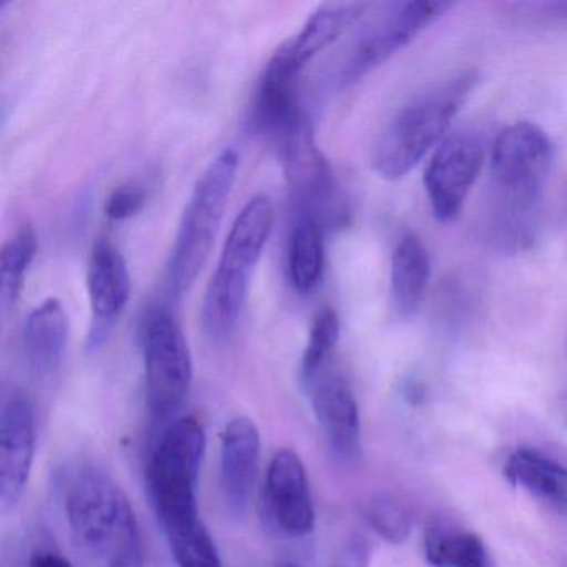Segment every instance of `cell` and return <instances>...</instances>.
<instances>
[{"mask_svg":"<svg viewBox=\"0 0 567 567\" xmlns=\"http://www.w3.org/2000/svg\"><path fill=\"white\" fill-rule=\"evenodd\" d=\"M324 268L323 227L303 217L295 227L288 248V275L300 293H310L320 284Z\"/></svg>","mask_w":567,"mask_h":567,"instance_id":"obj_22","label":"cell"},{"mask_svg":"<svg viewBox=\"0 0 567 567\" xmlns=\"http://www.w3.org/2000/svg\"><path fill=\"white\" fill-rule=\"evenodd\" d=\"M207 436L194 416L172 423L152 451L145 470V487L152 509L165 534L200 523L198 476Z\"/></svg>","mask_w":567,"mask_h":567,"instance_id":"obj_4","label":"cell"},{"mask_svg":"<svg viewBox=\"0 0 567 567\" xmlns=\"http://www.w3.org/2000/svg\"><path fill=\"white\" fill-rule=\"evenodd\" d=\"M38 254V235L34 228H19L2 247L0 254V300L6 308L18 301L24 287L25 274Z\"/></svg>","mask_w":567,"mask_h":567,"instance_id":"obj_23","label":"cell"},{"mask_svg":"<svg viewBox=\"0 0 567 567\" xmlns=\"http://www.w3.org/2000/svg\"><path fill=\"white\" fill-rule=\"evenodd\" d=\"M511 486L527 491L547 509L567 517V470L539 451H514L504 466Z\"/></svg>","mask_w":567,"mask_h":567,"instance_id":"obj_18","label":"cell"},{"mask_svg":"<svg viewBox=\"0 0 567 567\" xmlns=\"http://www.w3.org/2000/svg\"><path fill=\"white\" fill-rule=\"evenodd\" d=\"M167 537L178 567H224L217 546L202 520Z\"/></svg>","mask_w":567,"mask_h":567,"instance_id":"obj_26","label":"cell"},{"mask_svg":"<svg viewBox=\"0 0 567 567\" xmlns=\"http://www.w3.org/2000/svg\"><path fill=\"white\" fill-rule=\"evenodd\" d=\"M238 167L237 152L225 148L208 164L188 197L168 260V281L177 295L190 290L207 264L234 192Z\"/></svg>","mask_w":567,"mask_h":567,"instance_id":"obj_5","label":"cell"},{"mask_svg":"<svg viewBox=\"0 0 567 567\" xmlns=\"http://www.w3.org/2000/svg\"><path fill=\"white\" fill-rule=\"evenodd\" d=\"M285 175L293 197L307 208L305 217L321 224V218L337 207V184L327 158L315 142L307 115L277 142Z\"/></svg>","mask_w":567,"mask_h":567,"instance_id":"obj_10","label":"cell"},{"mask_svg":"<svg viewBox=\"0 0 567 567\" xmlns=\"http://www.w3.org/2000/svg\"><path fill=\"white\" fill-rule=\"evenodd\" d=\"M341 323L337 311L323 308L311 323L307 347L301 357V380L311 386L318 380V371L330 357L340 340Z\"/></svg>","mask_w":567,"mask_h":567,"instance_id":"obj_24","label":"cell"},{"mask_svg":"<svg viewBox=\"0 0 567 567\" xmlns=\"http://www.w3.org/2000/svg\"><path fill=\"white\" fill-rule=\"evenodd\" d=\"M274 220L267 195L250 198L235 218L202 303V327L212 340H224L237 327Z\"/></svg>","mask_w":567,"mask_h":567,"instance_id":"obj_3","label":"cell"},{"mask_svg":"<svg viewBox=\"0 0 567 567\" xmlns=\"http://www.w3.org/2000/svg\"><path fill=\"white\" fill-rule=\"evenodd\" d=\"M107 567H144L141 543L132 544V546L118 550L115 556L109 559Z\"/></svg>","mask_w":567,"mask_h":567,"instance_id":"obj_29","label":"cell"},{"mask_svg":"<svg viewBox=\"0 0 567 567\" xmlns=\"http://www.w3.org/2000/svg\"><path fill=\"white\" fill-rule=\"evenodd\" d=\"M371 547L367 537L351 536L347 543L343 544L334 557L333 567H368L370 566Z\"/></svg>","mask_w":567,"mask_h":567,"instance_id":"obj_28","label":"cell"},{"mask_svg":"<svg viewBox=\"0 0 567 567\" xmlns=\"http://www.w3.org/2000/svg\"><path fill=\"white\" fill-rule=\"evenodd\" d=\"M476 81V72H463L401 107L374 145V172L386 181H400L414 171L446 138L451 122L470 97Z\"/></svg>","mask_w":567,"mask_h":567,"instance_id":"obj_2","label":"cell"},{"mask_svg":"<svg viewBox=\"0 0 567 567\" xmlns=\"http://www.w3.org/2000/svg\"><path fill=\"white\" fill-rule=\"evenodd\" d=\"M483 162V142L473 132L447 135L434 148L423 182L437 221L450 224L457 218L471 187L480 177Z\"/></svg>","mask_w":567,"mask_h":567,"instance_id":"obj_9","label":"cell"},{"mask_svg":"<svg viewBox=\"0 0 567 567\" xmlns=\"http://www.w3.org/2000/svg\"><path fill=\"white\" fill-rule=\"evenodd\" d=\"M367 4H328L315 11L301 31L281 45L280 51L298 71L333 44L367 11Z\"/></svg>","mask_w":567,"mask_h":567,"instance_id":"obj_19","label":"cell"},{"mask_svg":"<svg viewBox=\"0 0 567 567\" xmlns=\"http://www.w3.org/2000/svg\"><path fill=\"white\" fill-rule=\"evenodd\" d=\"M311 408L334 457L351 463L361 451L360 408L353 391L340 377H324L311 384Z\"/></svg>","mask_w":567,"mask_h":567,"instance_id":"obj_15","label":"cell"},{"mask_svg":"<svg viewBox=\"0 0 567 567\" xmlns=\"http://www.w3.org/2000/svg\"><path fill=\"white\" fill-rule=\"evenodd\" d=\"M424 556L431 567H494L480 536L444 524H431L424 533Z\"/></svg>","mask_w":567,"mask_h":567,"instance_id":"obj_21","label":"cell"},{"mask_svg":"<svg viewBox=\"0 0 567 567\" xmlns=\"http://www.w3.org/2000/svg\"><path fill=\"white\" fill-rule=\"evenodd\" d=\"M301 72L290 61L275 52L258 82L254 101V125L258 132L280 141L305 117L298 101Z\"/></svg>","mask_w":567,"mask_h":567,"instance_id":"obj_16","label":"cell"},{"mask_svg":"<svg viewBox=\"0 0 567 567\" xmlns=\"http://www.w3.org/2000/svg\"><path fill=\"white\" fill-rule=\"evenodd\" d=\"M87 291L91 301L92 327L89 350H97L111 333L118 315L131 298L132 281L127 261L122 251L109 240L92 248L87 270Z\"/></svg>","mask_w":567,"mask_h":567,"instance_id":"obj_13","label":"cell"},{"mask_svg":"<svg viewBox=\"0 0 567 567\" xmlns=\"http://www.w3.org/2000/svg\"><path fill=\"white\" fill-rule=\"evenodd\" d=\"M265 504L275 526L290 537H307L317 523L307 467L290 447L278 450L268 464Z\"/></svg>","mask_w":567,"mask_h":567,"instance_id":"obj_12","label":"cell"},{"mask_svg":"<svg viewBox=\"0 0 567 567\" xmlns=\"http://www.w3.org/2000/svg\"><path fill=\"white\" fill-rule=\"evenodd\" d=\"M69 344V318L58 298H49L29 315L22 333L25 361L35 377L51 378L61 370Z\"/></svg>","mask_w":567,"mask_h":567,"instance_id":"obj_17","label":"cell"},{"mask_svg":"<svg viewBox=\"0 0 567 567\" xmlns=\"http://www.w3.org/2000/svg\"><path fill=\"white\" fill-rule=\"evenodd\" d=\"M261 436L251 417H234L225 426L220 444V489L225 507L241 517L250 504L260 464Z\"/></svg>","mask_w":567,"mask_h":567,"instance_id":"obj_14","label":"cell"},{"mask_svg":"<svg viewBox=\"0 0 567 567\" xmlns=\"http://www.w3.org/2000/svg\"><path fill=\"white\" fill-rule=\"evenodd\" d=\"M453 4L436 0H413L391 6L358 39L340 72L341 85H351L406 48L424 29L443 18Z\"/></svg>","mask_w":567,"mask_h":567,"instance_id":"obj_8","label":"cell"},{"mask_svg":"<svg viewBox=\"0 0 567 567\" xmlns=\"http://www.w3.org/2000/svg\"><path fill=\"white\" fill-rule=\"evenodd\" d=\"M64 511L72 533L82 546L112 556L141 543L134 509L122 487L97 466H81L69 474Z\"/></svg>","mask_w":567,"mask_h":567,"instance_id":"obj_6","label":"cell"},{"mask_svg":"<svg viewBox=\"0 0 567 567\" xmlns=\"http://www.w3.org/2000/svg\"><path fill=\"white\" fill-rule=\"evenodd\" d=\"M28 567H75L68 557L54 550H39L29 560Z\"/></svg>","mask_w":567,"mask_h":567,"instance_id":"obj_30","label":"cell"},{"mask_svg":"<svg viewBox=\"0 0 567 567\" xmlns=\"http://www.w3.org/2000/svg\"><path fill=\"white\" fill-rule=\"evenodd\" d=\"M145 204L144 188L137 185H122L112 192L105 202V215L111 220H128L142 210Z\"/></svg>","mask_w":567,"mask_h":567,"instance_id":"obj_27","label":"cell"},{"mask_svg":"<svg viewBox=\"0 0 567 567\" xmlns=\"http://www.w3.org/2000/svg\"><path fill=\"white\" fill-rule=\"evenodd\" d=\"M38 447V411L22 393L9 394L0 413V506L11 511L24 496Z\"/></svg>","mask_w":567,"mask_h":567,"instance_id":"obj_11","label":"cell"},{"mask_svg":"<svg viewBox=\"0 0 567 567\" xmlns=\"http://www.w3.org/2000/svg\"><path fill=\"white\" fill-rule=\"evenodd\" d=\"M547 12L554 18L567 19V2H556V4H547Z\"/></svg>","mask_w":567,"mask_h":567,"instance_id":"obj_31","label":"cell"},{"mask_svg":"<svg viewBox=\"0 0 567 567\" xmlns=\"http://www.w3.org/2000/svg\"><path fill=\"white\" fill-rule=\"evenodd\" d=\"M426 248L416 235H404L391 258V298L401 318H413L430 284Z\"/></svg>","mask_w":567,"mask_h":567,"instance_id":"obj_20","label":"cell"},{"mask_svg":"<svg viewBox=\"0 0 567 567\" xmlns=\"http://www.w3.org/2000/svg\"><path fill=\"white\" fill-rule=\"evenodd\" d=\"M368 524L378 536L391 544L408 540L413 529V517L406 504L391 493H378L371 497L367 511Z\"/></svg>","mask_w":567,"mask_h":567,"instance_id":"obj_25","label":"cell"},{"mask_svg":"<svg viewBox=\"0 0 567 567\" xmlns=\"http://www.w3.org/2000/svg\"><path fill=\"white\" fill-rule=\"evenodd\" d=\"M553 147L533 122H517L501 132L491 157L494 240L523 250L533 234V215L549 175Z\"/></svg>","mask_w":567,"mask_h":567,"instance_id":"obj_1","label":"cell"},{"mask_svg":"<svg viewBox=\"0 0 567 567\" xmlns=\"http://www.w3.org/2000/svg\"><path fill=\"white\" fill-rule=\"evenodd\" d=\"M145 400L155 421L174 416L187 400L194 381V361L177 318L168 310H154L142 328Z\"/></svg>","mask_w":567,"mask_h":567,"instance_id":"obj_7","label":"cell"},{"mask_svg":"<svg viewBox=\"0 0 567 567\" xmlns=\"http://www.w3.org/2000/svg\"><path fill=\"white\" fill-rule=\"evenodd\" d=\"M278 567H301V566H298V564L293 563V560H284V563L278 564Z\"/></svg>","mask_w":567,"mask_h":567,"instance_id":"obj_32","label":"cell"}]
</instances>
